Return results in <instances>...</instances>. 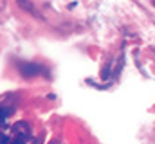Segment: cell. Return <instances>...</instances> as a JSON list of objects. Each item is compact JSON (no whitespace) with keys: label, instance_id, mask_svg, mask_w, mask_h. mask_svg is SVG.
I'll return each instance as SVG.
<instances>
[{"label":"cell","instance_id":"6da1fadb","mask_svg":"<svg viewBox=\"0 0 155 144\" xmlns=\"http://www.w3.org/2000/svg\"><path fill=\"white\" fill-rule=\"evenodd\" d=\"M18 69L22 72L24 77H35L38 76V72L41 70V67H38L36 63H25V61H20L18 63Z\"/></svg>","mask_w":155,"mask_h":144},{"label":"cell","instance_id":"7a4b0ae2","mask_svg":"<svg viewBox=\"0 0 155 144\" xmlns=\"http://www.w3.org/2000/svg\"><path fill=\"white\" fill-rule=\"evenodd\" d=\"M7 117V110H4V108H0V121H4Z\"/></svg>","mask_w":155,"mask_h":144}]
</instances>
